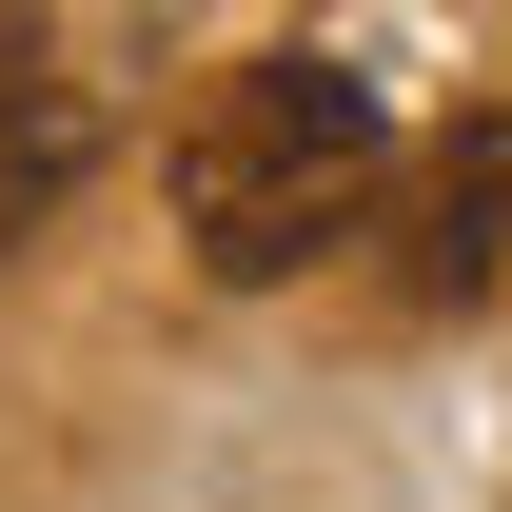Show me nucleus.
Wrapping results in <instances>:
<instances>
[{
  "instance_id": "f03ea898",
  "label": "nucleus",
  "mask_w": 512,
  "mask_h": 512,
  "mask_svg": "<svg viewBox=\"0 0 512 512\" xmlns=\"http://www.w3.org/2000/svg\"><path fill=\"white\" fill-rule=\"evenodd\" d=\"M434 316H473V296H512V99L493 119L434 138V178H414V256H394Z\"/></svg>"
},
{
  "instance_id": "f257e3e1",
  "label": "nucleus",
  "mask_w": 512,
  "mask_h": 512,
  "mask_svg": "<svg viewBox=\"0 0 512 512\" xmlns=\"http://www.w3.org/2000/svg\"><path fill=\"white\" fill-rule=\"evenodd\" d=\"M375 158H394V119H375L355 60H237L178 119V237H197V276L256 296V276H296L316 237H355Z\"/></svg>"
},
{
  "instance_id": "7ed1b4c3",
  "label": "nucleus",
  "mask_w": 512,
  "mask_h": 512,
  "mask_svg": "<svg viewBox=\"0 0 512 512\" xmlns=\"http://www.w3.org/2000/svg\"><path fill=\"white\" fill-rule=\"evenodd\" d=\"M79 158H99V119H79V79L0 40V256H20V237H40V217L79 197Z\"/></svg>"
}]
</instances>
